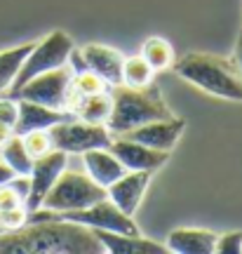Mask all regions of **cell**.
I'll return each instance as SVG.
<instances>
[{
  "mask_svg": "<svg viewBox=\"0 0 242 254\" xmlns=\"http://www.w3.org/2000/svg\"><path fill=\"white\" fill-rule=\"evenodd\" d=\"M141 57L148 62V66H151L153 71H165V68H170L172 64H174V50H172V45L165 38H158V36L148 38L144 43Z\"/></svg>",
  "mask_w": 242,
  "mask_h": 254,
  "instance_id": "obj_21",
  "label": "cell"
},
{
  "mask_svg": "<svg viewBox=\"0 0 242 254\" xmlns=\"http://www.w3.org/2000/svg\"><path fill=\"white\" fill-rule=\"evenodd\" d=\"M108 151L116 155L118 160L122 163L127 172H136V170H146V172H155L158 167L170 160V151H155L148 146L132 141V139H118L111 141Z\"/></svg>",
  "mask_w": 242,
  "mask_h": 254,
  "instance_id": "obj_9",
  "label": "cell"
},
{
  "mask_svg": "<svg viewBox=\"0 0 242 254\" xmlns=\"http://www.w3.org/2000/svg\"><path fill=\"white\" fill-rule=\"evenodd\" d=\"M214 252L219 254H240L242 252V233L233 231V233H226V236L216 238Z\"/></svg>",
  "mask_w": 242,
  "mask_h": 254,
  "instance_id": "obj_25",
  "label": "cell"
},
{
  "mask_svg": "<svg viewBox=\"0 0 242 254\" xmlns=\"http://www.w3.org/2000/svg\"><path fill=\"white\" fill-rule=\"evenodd\" d=\"M104 198H108L106 189L94 184L87 174L63 170L52 184V189L47 190L40 207L50 209V212H73V209L90 207Z\"/></svg>",
  "mask_w": 242,
  "mask_h": 254,
  "instance_id": "obj_4",
  "label": "cell"
},
{
  "mask_svg": "<svg viewBox=\"0 0 242 254\" xmlns=\"http://www.w3.org/2000/svg\"><path fill=\"white\" fill-rule=\"evenodd\" d=\"M21 141H24V148H26V153L36 160V158H43L47 155L52 148V141H50V134L43 132V129H33V132H26V134H21Z\"/></svg>",
  "mask_w": 242,
  "mask_h": 254,
  "instance_id": "obj_23",
  "label": "cell"
},
{
  "mask_svg": "<svg viewBox=\"0 0 242 254\" xmlns=\"http://www.w3.org/2000/svg\"><path fill=\"white\" fill-rule=\"evenodd\" d=\"M71 52H73V40L63 31H54V33L45 36L40 43L33 45V50L24 59L17 78L12 82V94H17V90L21 85H26L31 78H36L40 73L59 68V66H66Z\"/></svg>",
  "mask_w": 242,
  "mask_h": 254,
  "instance_id": "obj_5",
  "label": "cell"
},
{
  "mask_svg": "<svg viewBox=\"0 0 242 254\" xmlns=\"http://www.w3.org/2000/svg\"><path fill=\"white\" fill-rule=\"evenodd\" d=\"M12 177H14V172H12V170H9L7 165H5L2 160H0V184H5L7 179H12Z\"/></svg>",
  "mask_w": 242,
  "mask_h": 254,
  "instance_id": "obj_29",
  "label": "cell"
},
{
  "mask_svg": "<svg viewBox=\"0 0 242 254\" xmlns=\"http://www.w3.org/2000/svg\"><path fill=\"white\" fill-rule=\"evenodd\" d=\"M153 68L141 55L127 57L122 62V85L127 87H148L153 82Z\"/></svg>",
  "mask_w": 242,
  "mask_h": 254,
  "instance_id": "obj_22",
  "label": "cell"
},
{
  "mask_svg": "<svg viewBox=\"0 0 242 254\" xmlns=\"http://www.w3.org/2000/svg\"><path fill=\"white\" fill-rule=\"evenodd\" d=\"M151 174L146 170H136V172H125L120 179L111 184L106 189L108 200L116 205L120 212H125L127 217H134V212L139 209V202L144 198V190L151 182Z\"/></svg>",
  "mask_w": 242,
  "mask_h": 254,
  "instance_id": "obj_10",
  "label": "cell"
},
{
  "mask_svg": "<svg viewBox=\"0 0 242 254\" xmlns=\"http://www.w3.org/2000/svg\"><path fill=\"white\" fill-rule=\"evenodd\" d=\"M172 66L177 75H181L183 80H188L200 90L221 99L242 101V75L235 62L205 55V52H190Z\"/></svg>",
  "mask_w": 242,
  "mask_h": 254,
  "instance_id": "obj_2",
  "label": "cell"
},
{
  "mask_svg": "<svg viewBox=\"0 0 242 254\" xmlns=\"http://www.w3.org/2000/svg\"><path fill=\"white\" fill-rule=\"evenodd\" d=\"M47 134H50L54 151H61L66 155H82L85 151H92V148H108L113 141L106 125H92L85 120L57 123V125L47 127Z\"/></svg>",
  "mask_w": 242,
  "mask_h": 254,
  "instance_id": "obj_6",
  "label": "cell"
},
{
  "mask_svg": "<svg viewBox=\"0 0 242 254\" xmlns=\"http://www.w3.org/2000/svg\"><path fill=\"white\" fill-rule=\"evenodd\" d=\"M235 66H238V71H240V75H242V33H240V38H238V47H235Z\"/></svg>",
  "mask_w": 242,
  "mask_h": 254,
  "instance_id": "obj_28",
  "label": "cell"
},
{
  "mask_svg": "<svg viewBox=\"0 0 242 254\" xmlns=\"http://www.w3.org/2000/svg\"><path fill=\"white\" fill-rule=\"evenodd\" d=\"M71 68L59 66V68H52V71H45L36 75V78H31L26 85L19 87L14 97L33 101V104H40V106H47V109L54 111H66V94L71 90Z\"/></svg>",
  "mask_w": 242,
  "mask_h": 254,
  "instance_id": "obj_7",
  "label": "cell"
},
{
  "mask_svg": "<svg viewBox=\"0 0 242 254\" xmlns=\"http://www.w3.org/2000/svg\"><path fill=\"white\" fill-rule=\"evenodd\" d=\"M33 45H36V43L0 52V92H5V90L12 87V82H14V78H17L21 64H24V59L28 57V52L33 50Z\"/></svg>",
  "mask_w": 242,
  "mask_h": 254,
  "instance_id": "obj_20",
  "label": "cell"
},
{
  "mask_svg": "<svg viewBox=\"0 0 242 254\" xmlns=\"http://www.w3.org/2000/svg\"><path fill=\"white\" fill-rule=\"evenodd\" d=\"M19 116V101L14 99H0V123L14 127Z\"/></svg>",
  "mask_w": 242,
  "mask_h": 254,
  "instance_id": "obj_26",
  "label": "cell"
},
{
  "mask_svg": "<svg viewBox=\"0 0 242 254\" xmlns=\"http://www.w3.org/2000/svg\"><path fill=\"white\" fill-rule=\"evenodd\" d=\"M68 111H54L47 109V106H40V104H33V101L21 99L19 101V116L17 123L12 127L14 134H26V132H33V129H47V127L57 125V123H63L68 120Z\"/></svg>",
  "mask_w": 242,
  "mask_h": 254,
  "instance_id": "obj_13",
  "label": "cell"
},
{
  "mask_svg": "<svg viewBox=\"0 0 242 254\" xmlns=\"http://www.w3.org/2000/svg\"><path fill=\"white\" fill-rule=\"evenodd\" d=\"M71 85L78 92H80L82 97H87V94H97V92H104V90H106V82L101 80V78H99L94 71H90V68L73 73Z\"/></svg>",
  "mask_w": 242,
  "mask_h": 254,
  "instance_id": "obj_24",
  "label": "cell"
},
{
  "mask_svg": "<svg viewBox=\"0 0 242 254\" xmlns=\"http://www.w3.org/2000/svg\"><path fill=\"white\" fill-rule=\"evenodd\" d=\"M0 160L7 165L14 174H24V177H28L31 170H33V158L26 153L24 141H21V136L19 134H12L7 139V144L0 148Z\"/></svg>",
  "mask_w": 242,
  "mask_h": 254,
  "instance_id": "obj_18",
  "label": "cell"
},
{
  "mask_svg": "<svg viewBox=\"0 0 242 254\" xmlns=\"http://www.w3.org/2000/svg\"><path fill=\"white\" fill-rule=\"evenodd\" d=\"M111 106H113V99L104 90V92H97V94L82 97L78 109H75V116H80V120L92 123V125H106L108 116H111Z\"/></svg>",
  "mask_w": 242,
  "mask_h": 254,
  "instance_id": "obj_17",
  "label": "cell"
},
{
  "mask_svg": "<svg viewBox=\"0 0 242 254\" xmlns=\"http://www.w3.org/2000/svg\"><path fill=\"white\" fill-rule=\"evenodd\" d=\"M31 190V177L14 174L12 179L0 184V209L26 207V198Z\"/></svg>",
  "mask_w": 242,
  "mask_h": 254,
  "instance_id": "obj_19",
  "label": "cell"
},
{
  "mask_svg": "<svg viewBox=\"0 0 242 254\" xmlns=\"http://www.w3.org/2000/svg\"><path fill=\"white\" fill-rule=\"evenodd\" d=\"M0 233H7V226L2 224V217H0Z\"/></svg>",
  "mask_w": 242,
  "mask_h": 254,
  "instance_id": "obj_30",
  "label": "cell"
},
{
  "mask_svg": "<svg viewBox=\"0 0 242 254\" xmlns=\"http://www.w3.org/2000/svg\"><path fill=\"white\" fill-rule=\"evenodd\" d=\"M94 231L75 221L43 219L0 233V254H101Z\"/></svg>",
  "mask_w": 242,
  "mask_h": 254,
  "instance_id": "obj_1",
  "label": "cell"
},
{
  "mask_svg": "<svg viewBox=\"0 0 242 254\" xmlns=\"http://www.w3.org/2000/svg\"><path fill=\"white\" fill-rule=\"evenodd\" d=\"M66 158L68 155L61 153V151H50L47 155L33 160V170L28 174L31 177V190H28V198H26V212L40 209L47 190L52 189L57 177L66 170Z\"/></svg>",
  "mask_w": 242,
  "mask_h": 254,
  "instance_id": "obj_8",
  "label": "cell"
},
{
  "mask_svg": "<svg viewBox=\"0 0 242 254\" xmlns=\"http://www.w3.org/2000/svg\"><path fill=\"white\" fill-rule=\"evenodd\" d=\"M80 57L85 66L97 73L106 85H111V87L122 85V62H125V57L120 55L118 50L90 43V45H85L80 50Z\"/></svg>",
  "mask_w": 242,
  "mask_h": 254,
  "instance_id": "obj_12",
  "label": "cell"
},
{
  "mask_svg": "<svg viewBox=\"0 0 242 254\" xmlns=\"http://www.w3.org/2000/svg\"><path fill=\"white\" fill-rule=\"evenodd\" d=\"M183 127H186V123L177 118L151 120V123H144V125L125 132V139L139 141V144L155 148V151H172L174 144H177V139L183 132Z\"/></svg>",
  "mask_w": 242,
  "mask_h": 254,
  "instance_id": "obj_11",
  "label": "cell"
},
{
  "mask_svg": "<svg viewBox=\"0 0 242 254\" xmlns=\"http://www.w3.org/2000/svg\"><path fill=\"white\" fill-rule=\"evenodd\" d=\"M94 236L101 240V245L106 252L113 254H167V245H160L155 240L139 236H125V233H113V231H99L92 228Z\"/></svg>",
  "mask_w": 242,
  "mask_h": 254,
  "instance_id": "obj_14",
  "label": "cell"
},
{
  "mask_svg": "<svg viewBox=\"0 0 242 254\" xmlns=\"http://www.w3.org/2000/svg\"><path fill=\"white\" fill-rule=\"evenodd\" d=\"M12 134H14V132H12V127L5 125V123H0V148L7 144V139H9Z\"/></svg>",
  "mask_w": 242,
  "mask_h": 254,
  "instance_id": "obj_27",
  "label": "cell"
},
{
  "mask_svg": "<svg viewBox=\"0 0 242 254\" xmlns=\"http://www.w3.org/2000/svg\"><path fill=\"white\" fill-rule=\"evenodd\" d=\"M216 233L200 228H177L167 236V250L177 254H212L216 245Z\"/></svg>",
  "mask_w": 242,
  "mask_h": 254,
  "instance_id": "obj_16",
  "label": "cell"
},
{
  "mask_svg": "<svg viewBox=\"0 0 242 254\" xmlns=\"http://www.w3.org/2000/svg\"><path fill=\"white\" fill-rule=\"evenodd\" d=\"M111 99H113V106H111V116L106 120V129L111 134H125L151 120L174 118L167 104L158 97V92L148 90V87L118 85Z\"/></svg>",
  "mask_w": 242,
  "mask_h": 254,
  "instance_id": "obj_3",
  "label": "cell"
},
{
  "mask_svg": "<svg viewBox=\"0 0 242 254\" xmlns=\"http://www.w3.org/2000/svg\"><path fill=\"white\" fill-rule=\"evenodd\" d=\"M82 160H85V167H87V177H90L94 184L104 186V189H108L116 179H120V177L127 172L125 167H122V163H120L108 148L85 151V153H82Z\"/></svg>",
  "mask_w": 242,
  "mask_h": 254,
  "instance_id": "obj_15",
  "label": "cell"
}]
</instances>
